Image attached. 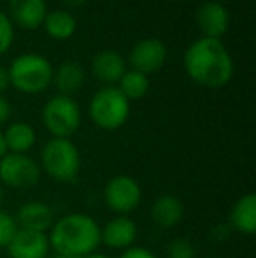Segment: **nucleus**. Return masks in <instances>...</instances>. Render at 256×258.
I'll use <instances>...</instances> for the list:
<instances>
[{"label":"nucleus","instance_id":"nucleus-30","mask_svg":"<svg viewBox=\"0 0 256 258\" xmlns=\"http://www.w3.org/2000/svg\"><path fill=\"white\" fill-rule=\"evenodd\" d=\"M82 258H109L107 255H102V253H90V255L82 256Z\"/></svg>","mask_w":256,"mask_h":258},{"label":"nucleus","instance_id":"nucleus-14","mask_svg":"<svg viewBox=\"0 0 256 258\" xmlns=\"http://www.w3.org/2000/svg\"><path fill=\"white\" fill-rule=\"evenodd\" d=\"M92 72L99 81L113 86L114 83H120V79L127 72L125 71V60L120 53L106 49V51L95 54L92 61Z\"/></svg>","mask_w":256,"mask_h":258},{"label":"nucleus","instance_id":"nucleus-19","mask_svg":"<svg viewBox=\"0 0 256 258\" xmlns=\"http://www.w3.org/2000/svg\"><path fill=\"white\" fill-rule=\"evenodd\" d=\"M35 139H37L35 137V130L25 121L13 123L4 132V141H6L7 151H11V153L27 155V151H30L34 148Z\"/></svg>","mask_w":256,"mask_h":258},{"label":"nucleus","instance_id":"nucleus-17","mask_svg":"<svg viewBox=\"0 0 256 258\" xmlns=\"http://www.w3.org/2000/svg\"><path fill=\"white\" fill-rule=\"evenodd\" d=\"M230 228L244 235L256 234V195L246 194L230 211Z\"/></svg>","mask_w":256,"mask_h":258},{"label":"nucleus","instance_id":"nucleus-2","mask_svg":"<svg viewBox=\"0 0 256 258\" xmlns=\"http://www.w3.org/2000/svg\"><path fill=\"white\" fill-rule=\"evenodd\" d=\"M48 241L56 255L82 258L102 244L100 225L84 213L65 214L49 228Z\"/></svg>","mask_w":256,"mask_h":258},{"label":"nucleus","instance_id":"nucleus-1","mask_svg":"<svg viewBox=\"0 0 256 258\" xmlns=\"http://www.w3.org/2000/svg\"><path fill=\"white\" fill-rule=\"evenodd\" d=\"M186 74L204 88H221L233 76V60L219 39L202 37L185 53Z\"/></svg>","mask_w":256,"mask_h":258},{"label":"nucleus","instance_id":"nucleus-5","mask_svg":"<svg viewBox=\"0 0 256 258\" xmlns=\"http://www.w3.org/2000/svg\"><path fill=\"white\" fill-rule=\"evenodd\" d=\"M130 116V100L120 88L106 86L100 88L90 102V118L99 128L113 132L123 126Z\"/></svg>","mask_w":256,"mask_h":258},{"label":"nucleus","instance_id":"nucleus-25","mask_svg":"<svg viewBox=\"0 0 256 258\" xmlns=\"http://www.w3.org/2000/svg\"><path fill=\"white\" fill-rule=\"evenodd\" d=\"M120 258H158L151 249L142 248V246H130L121 253Z\"/></svg>","mask_w":256,"mask_h":258},{"label":"nucleus","instance_id":"nucleus-31","mask_svg":"<svg viewBox=\"0 0 256 258\" xmlns=\"http://www.w3.org/2000/svg\"><path fill=\"white\" fill-rule=\"evenodd\" d=\"M4 201V190H2V184H0V204H2Z\"/></svg>","mask_w":256,"mask_h":258},{"label":"nucleus","instance_id":"nucleus-9","mask_svg":"<svg viewBox=\"0 0 256 258\" xmlns=\"http://www.w3.org/2000/svg\"><path fill=\"white\" fill-rule=\"evenodd\" d=\"M167 60V48L160 39H144L139 41L130 51V63L133 71L151 74L163 67Z\"/></svg>","mask_w":256,"mask_h":258},{"label":"nucleus","instance_id":"nucleus-18","mask_svg":"<svg viewBox=\"0 0 256 258\" xmlns=\"http://www.w3.org/2000/svg\"><path fill=\"white\" fill-rule=\"evenodd\" d=\"M53 81L56 88L65 97H70L72 93H77L84 83V71L77 61L67 60L58 67V71L53 72Z\"/></svg>","mask_w":256,"mask_h":258},{"label":"nucleus","instance_id":"nucleus-23","mask_svg":"<svg viewBox=\"0 0 256 258\" xmlns=\"http://www.w3.org/2000/svg\"><path fill=\"white\" fill-rule=\"evenodd\" d=\"M18 230V223L14 216H11L6 211H0V248H7L11 239L14 237Z\"/></svg>","mask_w":256,"mask_h":258},{"label":"nucleus","instance_id":"nucleus-28","mask_svg":"<svg viewBox=\"0 0 256 258\" xmlns=\"http://www.w3.org/2000/svg\"><path fill=\"white\" fill-rule=\"evenodd\" d=\"M7 155V146H6V141H4V134L0 132V160Z\"/></svg>","mask_w":256,"mask_h":258},{"label":"nucleus","instance_id":"nucleus-21","mask_svg":"<svg viewBox=\"0 0 256 258\" xmlns=\"http://www.w3.org/2000/svg\"><path fill=\"white\" fill-rule=\"evenodd\" d=\"M147 88H149V81H147V76L142 74V72H137V71L125 72L123 78L120 79V92L128 100L142 99L147 93Z\"/></svg>","mask_w":256,"mask_h":258},{"label":"nucleus","instance_id":"nucleus-22","mask_svg":"<svg viewBox=\"0 0 256 258\" xmlns=\"http://www.w3.org/2000/svg\"><path fill=\"white\" fill-rule=\"evenodd\" d=\"M167 258H197V249L192 241L178 237L167 246Z\"/></svg>","mask_w":256,"mask_h":258},{"label":"nucleus","instance_id":"nucleus-24","mask_svg":"<svg viewBox=\"0 0 256 258\" xmlns=\"http://www.w3.org/2000/svg\"><path fill=\"white\" fill-rule=\"evenodd\" d=\"M14 39V28L11 20L0 11V54H4L11 48Z\"/></svg>","mask_w":256,"mask_h":258},{"label":"nucleus","instance_id":"nucleus-13","mask_svg":"<svg viewBox=\"0 0 256 258\" xmlns=\"http://www.w3.org/2000/svg\"><path fill=\"white\" fill-rule=\"evenodd\" d=\"M18 228H27L35 232H48L53 227V209L44 202H27L18 209L14 216Z\"/></svg>","mask_w":256,"mask_h":258},{"label":"nucleus","instance_id":"nucleus-11","mask_svg":"<svg viewBox=\"0 0 256 258\" xmlns=\"http://www.w3.org/2000/svg\"><path fill=\"white\" fill-rule=\"evenodd\" d=\"M197 25L204 37L219 39L228 30V11L219 2H205L197 9Z\"/></svg>","mask_w":256,"mask_h":258},{"label":"nucleus","instance_id":"nucleus-29","mask_svg":"<svg viewBox=\"0 0 256 258\" xmlns=\"http://www.w3.org/2000/svg\"><path fill=\"white\" fill-rule=\"evenodd\" d=\"M62 2H65L67 6H70V7H77V6H81V4H84L86 0H62Z\"/></svg>","mask_w":256,"mask_h":258},{"label":"nucleus","instance_id":"nucleus-6","mask_svg":"<svg viewBox=\"0 0 256 258\" xmlns=\"http://www.w3.org/2000/svg\"><path fill=\"white\" fill-rule=\"evenodd\" d=\"M42 121L55 137L68 139L81 125V109L70 97L56 95L42 109Z\"/></svg>","mask_w":256,"mask_h":258},{"label":"nucleus","instance_id":"nucleus-7","mask_svg":"<svg viewBox=\"0 0 256 258\" xmlns=\"http://www.w3.org/2000/svg\"><path fill=\"white\" fill-rule=\"evenodd\" d=\"M41 179V167L28 155L7 153L0 160V183L14 190L34 188Z\"/></svg>","mask_w":256,"mask_h":258},{"label":"nucleus","instance_id":"nucleus-26","mask_svg":"<svg viewBox=\"0 0 256 258\" xmlns=\"http://www.w3.org/2000/svg\"><path fill=\"white\" fill-rule=\"evenodd\" d=\"M11 116V104L4 97H0V125L6 123Z\"/></svg>","mask_w":256,"mask_h":258},{"label":"nucleus","instance_id":"nucleus-4","mask_svg":"<svg viewBox=\"0 0 256 258\" xmlns=\"http://www.w3.org/2000/svg\"><path fill=\"white\" fill-rule=\"evenodd\" d=\"M42 170L58 183H70L81 169V155L70 139L53 137L41 151Z\"/></svg>","mask_w":256,"mask_h":258},{"label":"nucleus","instance_id":"nucleus-20","mask_svg":"<svg viewBox=\"0 0 256 258\" xmlns=\"http://www.w3.org/2000/svg\"><path fill=\"white\" fill-rule=\"evenodd\" d=\"M44 27H46V32H48L53 39L67 41L75 32V20L67 11H53V13L46 14Z\"/></svg>","mask_w":256,"mask_h":258},{"label":"nucleus","instance_id":"nucleus-10","mask_svg":"<svg viewBox=\"0 0 256 258\" xmlns=\"http://www.w3.org/2000/svg\"><path fill=\"white\" fill-rule=\"evenodd\" d=\"M49 241L44 232L18 228L7 244L11 258H46L49 253Z\"/></svg>","mask_w":256,"mask_h":258},{"label":"nucleus","instance_id":"nucleus-27","mask_svg":"<svg viewBox=\"0 0 256 258\" xmlns=\"http://www.w3.org/2000/svg\"><path fill=\"white\" fill-rule=\"evenodd\" d=\"M7 86H9V74H7L6 69L0 67V92H4Z\"/></svg>","mask_w":256,"mask_h":258},{"label":"nucleus","instance_id":"nucleus-32","mask_svg":"<svg viewBox=\"0 0 256 258\" xmlns=\"http://www.w3.org/2000/svg\"><path fill=\"white\" fill-rule=\"evenodd\" d=\"M55 258H79V256H68V255H56Z\"/></svg>","mask_w":256,"mask_h":258},{"label":"nucleus","instance_id":"nucleus-15","mask_svg":"<svg viewBox=\"0 0 256 258\" xmlns=\"http://www.w3.org/2000/svg\"><path fill=\"white\" fill-rule=\"evenodd\" d=\"M185 216V204L176 195H161L151 206V220L160 228H172Z\"/></svg>","mask_w":256,"mask_h":258},{"label":"nucleus","instance_id":"nucleus-12","mask_svg":"<svg viewBox=\"0 0 256 258\" xmlns=\"http://www.w3.org/2000/svg\"><path fill=\"white\" fill-rule=\"evenodd\" d=\"M137 239V225L128 216H114L100 228V241L111 249H127Z\"/></svg>","mask_w":256,"mask_h":258},{"label":"nucleus","instance_id":"nucleus-8","mask_svg":"<svg viewBox=\"0 0 256 258\" xmlns=\"http://www.w3.org/2000/svg\"><path fill=\"white\" fill-rule=\"evenodd\" d=\"M104 201L113 213L120 216H127L128 213L135 211L142 201L140 184L130 176H114L107 181L104 188Z\"/></svg>","mask_w":256,"mask_h":258},{"label":"nucleus","instance_id":"nucleus-3","mask_svg":"<svg viewBox=\"0 0 256 258\" xmlns=\"http://www.w3.org/2000/svg\"><path fill=\"white\" fill-rule=\"evenodd\" d=\"M9 74V85H13L21 93H41L51 85L53 67L44 56L34 53L20 54L14 58Z\"/></svg>","mask_w":256,"mask_h":258},{"label":"nucleus","instance_id":"nucleus-16","mask_svg":"<svg viewBox=\"0 0 256 258\" xmlns=\"http://www.w3.org/2000/svg\"><path fill=\"white\" fill-rule=\"evenodd\" d=\"M13 20L27 30H35L44 23L46 2L44 0H9Z\"/></svg>","mask_w":256,"mask_h":258}]
</instances>
